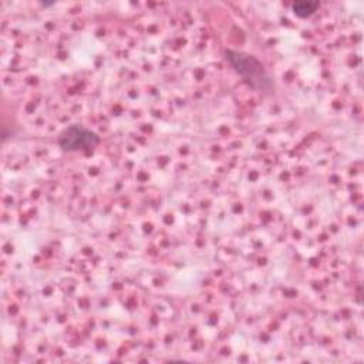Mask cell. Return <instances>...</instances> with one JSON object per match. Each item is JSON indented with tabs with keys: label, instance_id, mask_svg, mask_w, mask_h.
I'll return each instance as SVG.
<instances>
[{
	"label": "cell",
	"instance_id": "1",
	"mask_svg": "<svg viewBox=\"0 0 364 364\" xmlns=\"http://www.w3.org/2000/svg\"><path fill=\"white\" fill-rule=\"evenodd\" d=\"M226 58L235 71L253 88L256 90H270L273 85L272 77L264 70L263 64L253 55L243 51L228 50Z\"/></svg>",
	"mask_w": 364,
	"mask_h": 364
},
{
	"label": "cell",
	"instance_id": "2",
	"mask_svg": "<svg viewBox=\"0 0 364 364\" xmlns=\"http://www.w3.org/2000/svg\"><path fill=\"white\" fill-rule=\"evenodd\" d=\"M58 144L68 152L91 151L100 144V136L82 125H70L61 132Z\"/></svg>",
	"mask_w": 364,
	"mask_h": 364
},
{
	"label": "cell",
	"instance_id": "3",
	"mask_svg": "<svg viewBox=\"0 0 364 364\" xmlns=\"http://www.w3.org/2000/svg\"><path fill=\"white\" fill-rule=\"evenodd\" d=\"M318 1H294L291 4V10L297 17H309L318 9Z\"/></svg>",
	"mask_w": 364,
	"mask_h": 364
}]
</instances>
